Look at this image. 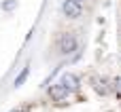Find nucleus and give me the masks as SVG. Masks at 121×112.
I'll use <instances>...</instances> for the list:
<instances>
[{
    "label": "nucleus",
    "instance_id": "obj_1",
    "mask_svg": "<svg viewBox=\"0 0 121 112\" xmlns=\"http://www.w3.org/2000/svg\"><path fill=\"white\" fill-rule=\"evenodd\" d=\"M77 36L72 34V32H66V34H62L60 38H57V49H60V53L62 55H68V53H72V51H77Z\"/></svg>",
    "mask_w": 121,
    "mask_h": 112
},
{
    "label": "nucleus",
    "instance_id": "obj_2",
    "mask_svg": "<svg viewBox=\"0 0 121 112\" xmlns=\"http://www.w3.org/2000/svg\"><path fill=\"white\" fill-rule=\"evenodd\" d=\"M62 11H64V15L70 17V19H77V17H81V13H83V8H81V4H79L77 0H64Z\"/></svg>",
    "mask_w": 121,
    "mask_h": 112
},
{
    "label": "nucleus",
    "instance_id": "obj_3",
    "mask_svg": "<svg viewBox=\"0 0 121 112\" xmlns=\"http://www.w3.org/2000/svg\"><path fill=\"white\" fill-rule=\"evenodd\" d=\"M68 93H70V89H68V87H64L62 83H60V85H51V87H49V97H51L53 102H64V100L68 97Z\"/></svg>",
    "mask_w": 121,
    "mask_h": 112
},
{
    "label": "nucleus",
    "instance_id": "obj_4",
    "mask_svg": "<svg viewBox=\"0 0 121 112\" xmlns=\"http://www.w3.org/2000/svg\"><path fill=\"white\" fill-rule=\"evenodd\" d=\"M91 83H94V89H96L98 93H102V95H106V93L111 91L108 80H106L104 76H102V78H100V76H94V78H91Z\"/></svg>",
    "mask_w": 121,
    "mask_h": 112
},
{
    "label": "nucleus",
    "instance_id": "obj_5",
    "mask_svg": "<svg viewBox=\"0 0 121 112\" xmlns=\"http://www.w3.org/2000/svg\"><path fill=\"white\" fill-rule=\"evenodd\" d=\"M62 85H64V87H68L70 91H74V89H79V76H74V74L66 72V74L62 76Z\"/></svg>",
    "mask_w": 121,
    "mask_h": 112
},
{
    "label": "nucleus",
    "instance_id": "obj_6",
    "mask_svg": "<svg viewBox=\"0 0 121 112\" xmlns=\"http://www.w3.org/2000/svg\"><path fill=\"white\" fill-rule=\"evenodd\" d=\"M28 74H30V70H28V68H23V70L19 72V76L15 78V87H21V85H23V80L28 78Z\"/></svg>",
    "mask_w": 121,
    "mask_h": 112
},
{
    "label": "nucleus",
    "instance_id": "obj_7",
    "mask_svg": "<svg viewBox=\"0 0 121 112\" xmlns=\"http://www.w3.org/2000/svg\"><path fill=\"white\" fill-rule=\"evenodd\" d=\"M13 6H15V2H13V0H9V2H4V4H2V8H4V11H11Z\"/></svg>",
    "mask_w": 121,
    "mask_h": 112
},
{
    "label": "nucleus",
    "instance_id": "obj_8",
    "mask_svg": "<svg viewBox=\"0 0 121 112\" xmlns=\"http://www.w3.org/2000/svg\"><path fill=\"white\" fill-rule=\"evenodd\" d=\"M113 85H115V89L119 91V89H121V76H119V78H115V80H113Z\"/></svg>",
    "mask_w": 121,
    "mask_h": 112
},
{
    "label": "nucleus",
    "instance_id": "obj_9",
    "mask_svg": "<svg viewBox=\"0 0 121 112\" xmlns=\"http://www.w3.org/2000/svg\"><path fill=\"white\" fill-rule=\"evenodd\" d=\"M11 112H23V108H15V110H11Z\"/></svg>",
    "mask_w": 121,
    "mask_h": 112
},
{
    "label": "nucleus",
    "instance_id": "obj_10",
    "mask_svg": "<svg viewBox=\"0 0 121 112\" xmlns=\"http://www.w3.org/2000/svg\"><path fill=\"white\" fill-rule=\"evenodd\" d=\"M77 2H79V4H83V2H85V0H77Z\"/></svg>",
    "mask_w": 121,
    "mask_h": 112
}]
</instances>
